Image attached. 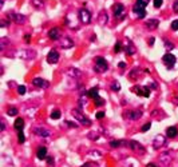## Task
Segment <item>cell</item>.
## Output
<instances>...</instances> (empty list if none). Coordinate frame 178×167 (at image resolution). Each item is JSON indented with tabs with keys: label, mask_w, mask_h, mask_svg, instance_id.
Masks as SVG:
<instances>
[{
	"label": "cell",
	"mask_w": 178,
	"mask_h": 167,
	"mask_svg": "<svg viewBox=\"0 0 178 167\" xmlns=\"http://www.w3.org/2000/svg\"><path fill=\"white\" fill-rule=\"evenodd\" d=\"M94 62H95V66H94V71H95V72L100 74V72H106V71L108 70V63L105 57L96 56L95 59H94Z\"/></svg>",
	"instance_id": "obj_1"
},
{
	"label": "cell",
	"mask_w": 178,
	"mask_h": 167,
	"mask_svg": "<svg viewBox=\"0 0 178 167\" xmlns=\"http://www.w3.org/2000/svg\"><path fill=\"white\" fill-rule=\"evenodd\" d=\"M73 116L75 118L76 120H78L80 125H83V126H88V125H91V122L85 116V115L82 114V111H80L79 108H74V110H73Z\"/></svg>",
	"instance_id": "obj_2"
},
{
	"label": "cell",
	"mask_w": 178,
	"mask_h": 167,
	"mask_svg": "<svg viewBox=\"0 0 178 167\" xmlns=\"http://www.w3.org/2000/svg\"><path fill=\"white\" fill-rule=\"evenodd\" d=\"M8 19L12 20L13 23H16V24H24L27 18H25L23 13H18V12H13V11H11V12H8Z\"/></svg>",
	"instance_id": "obj_3"
},
{
	"label": "cell",
	"mask_w": 178,
	"mask_h": 167,
	"mask_svg": "<svg viewBox=\"0 0 178 167\" xmlns=\"http://www.w3.org/2000/svg\"><path fill=\"white\" fill-rule=\"evenodd\" d=\"M162 62H163V64L166 66V68L171 70V68L174 67V64L177 63V57L174 56L173 54H166V55H163V57H162Z\"/></svg>",
	"instance_id": "obj_4"
},
{
	"label": "cell",
	"mask_w": 178,
	"mask_h": 167,
	"mask_svg": "<svg viewBox=\"0 0 178 167\" xmlns=\"http://www.w3.org/2000/svg\"><path fill=\"white\" fill-rule=\"evenodd\" d=\"M133 91L135 92L138 96H143V98H149L150 96V88L146 87V86H134Z\"/></svg>",
	"instance_id": "obj_5"
},
{
	"label": "cell",
	"mask_w": 178,
	"mask_h": 167,
	"mask_svg": "<svg viewBox=\"0 0 178 167\" xmlns=\"http://www.w3.org/2000/svg\"><path fill=\"white\" fill-rule=\"evenodd\" d=\"M78 13H79V20L83 24H88L91 22V12L87 8H80Z\"/></svg>",
	"instance_id": "obj_6"
},
{
	"label": "cell",
	"mask_w": 178,
	"mask_h": 167,
	"mask_svg": "<svg viewBox=\"0 0 178 167\" xmlns=\"http://www.w3.org/2000/svg\"><path fill=\"white\" fill-rule=\"evenodd\" d=\"M133 12L138 16V19H145L146 15H147V12H146V7L145 5H142V4H139V3H135V5L133 7Z\"/></svg>",
	"instance_id": "obj_7"
},
{
	"label": "cell",
	"mask_w": 178,
	"mask_h": 167,
	"mask_svg": "<svg viewBox=\"0 0 178 167\" xmlns=\"http://www.w3.org/2000/svg\"><path fill=\"white\" fill-rule=\"evenodd\" d=\"M165 143H166L165 135H156V138L153 139V148L158 150L162 147V146H165Z\"/></svg>",
	"instance_id": "obj_8"
},
{
	"label": "cell",
	"mask_w": 178,
	"mask_h": 167,
	"mask_svg": "<svg viewBox=\"0 0 178 167\" xmlns=\"http://www.w3.org/2000/svg\"><path fill=\"white\" fill-rule=\"evenodd\" d=\"M129 147L133 150V151L139 152V154H145L146 152V148L143 147L139 142H137V140H130V142H129Z\"/></svg>",
	"instance_id": "obj_9"
},
{
	"label": "cell",
	"mask_w": 178,
	"mask_h": 167,
	"mask_svg": "<svg viewBox=\"0 0 178 167\" xmlns=\"http://www.w3.org/2000/svg\"><path fill=\"white\" fill-rule=\"evenodd\" d=\"M113 12L115 15V18L122 19V16H125V5L120 4V3H117V4L113 5Z\"/></svg>",
	"instance_id": "obj_10"
},
{
	"label": "cell",
	"mask_w": 178,
	"mask_h": 167,
	"mask_svg": "<svg viewBox=\"0 0 178 167\" xmlns=\"http://www.w3.org/2000/svg\"><path fill=\"white\" fill-rule=\"evenodd\" d=\"M19 56L22 57L23 60H32L36 57V52L34 50H23L22 52L19 54Z\"/></svg>",
	"instance_id": "obj_11"
},
{
	"label": "cell",
	"mask_w": 178,
	"mask_h": 167,
	"mask_svg": "<svg viewBox=\"0 0 178 167\" xmlns=\"http://www.w3.org/2000/svg\"><path fill=\"white\" fill-rule=\"evenodd\" d=\"M59 45H60V48H63V50H68V48L74 47V40L68 36H64L63 39H60Z\"/></svg>",
	"instance_id": "obj_12"
},
{
	"label": "cell",
	"mask_w": 178,
	"mask_h": 167,
	"mask_svg": "<svg viewBox=\"0 0 178 167\" xmlns=\"http://www.w3.org/2000/svg\"><path fill=\"white\" fill-rule=\"evenodd\" d=\"M47 62L50 64H55V63L59 62V52L56 50H51L50 52L47 54Z\"/></svg>",
	"instance_id": "obj_13"
},
{
	"label": "cell",
	"mask_w": 178,
	"mask_h": 167,
	"mask_svg": "<svg viewBox=\"0 0 178 167\" xmlns=\"http://www.w3.org/2000/svg\"><path fill=\"white\" fill-rule=\"evenodd\" d=\"M32 84L36 86V87H39V88H47V87H50V83H48L47 80L42 79V78H34V79H32Z\"/></svg>",
	"instance_id": "obj_14"
},
{
	"label": "cell",
	"mask_w": 178,
	"mask_h": 167,
	"mask_svg": "<svg viewBox=\"0 0 178 167\" xmlns=\"http://www.w3.org/2000/svg\"><path fill=\"white\" fill-rule=\"evenodd\" d=\"M173 160V157H170V152H162L159 155V162L162 163L163 166H169Z\"/></svg>",
	"instance_id": "obj_15"
},
{
	"label": "cell",
	"mask_w": 178,
	"mask_h": 167,
	"mask_svg": "<svg viewBox=\"0 0 178 167\" xmlns=\"http://www.w3.org/2000/svg\"><path fill=\"white\" fill-rule=\"evenodd\" d=\"M145 25H146V28H147V30H150V31L157 30V28H158V25H159V20L158 19H147L145 22Z\"/></svg>",
	"instance_id": "obj_16"
},
{
	"label": "cell",
	"mask_w": 178,
	"mask_h": 167,
	"mask_svg": "<svg viewBox=\"0 0 178 167\" xmlns=\"http://www.w3.org/2000/svg\"><path fill=\"white\" fill-rule=\"evenodd\" d=\"M125 52L127 56H131L135 54V45L133 44V42L131 40H127L126 42V45H125Z\"/></svg>",
	"instance_id": "obj_17"
},
{
	"label": "cell",
	"mask_w": 178,
	"mask_h": 167,
	"mask_svg": "<svg viewBox=\"0 0 178 167\" xmlns=\"http://www.w3.org/2000/svg\"><path fill=\"white\" fill-rule=\"evenodd\" d=\"M48 37L51 40H59L60 39V30L58 27H54L48 31Z\"/></svg>",
	"instance_id": "obj_18"
},
{
	"label": "cell",
	"mask_w": 178,
	"mask_h": 167,
	"mask_svg": "<svg viewBox=\"0 0 178 167\" xmlns=\"http://www.w3.org/2000/svg\"><path fill=\"white\" fill-rule=\"evenodd\" d=\"M107 22H108L107 12H106V10H102L99 12V15H98V23L100 25H106V24H107Z\"/></svg>",
	"instance_id": "obj_19"
},
{
	"label": "cell",
	"mask_w": 178,
	"mask_h": 167,
	"mask_svg": "<svg viewBox=\"0 0 178 167\" xmlns=\"http://www.w3.org/2000/svg\"><path fill=\"white\" fill-rule=\"evenodd\" d=\"M127 118L130 120H138L142 118V111L141 110H133V111H129L127 112Z\"/></svg>",
	"instance_id": "obj_20"
},
{
	"label": "cell",
	"mask_w": 178,
	"mask_h": 167,
	"mask_svg": "<svg viewBox=\"0 0 178 167\" xmlns=\"http://www.w3.org/2000/svg\"><path fill=\"white\" fill-rule=\"evenodd\" d=\"M34 132H35L36 135H39V136H43V138H48V136L51 135L50 131L46 130V128H43V127H36V128H34Z\"/></svg>",
	"instance_id": "obj_21"
},
{
	"label": "cell",
	"mask_w": 178,
	"mask_h": 167,
	"mask_svg": "<svg viewBox=\"0 0 178 167\" xmlns=\"http://www.w3.org/2000/svg\"><path fill=\"white\" fill-rule=\"evenodd\" d=\"M67 75L71 78H80L82 76V71L78 70V68H75V67H70L67 70Z\"/></svg>",
	"instance_id": "obj_22"
},
{
	"label": "cell",
	"mask_w": 178,
	"mask_h": 167,
	"mask_svg": "<svg viewBox=\"0 0 178 167\" xmlns=\"http://www.w3.org/2000/svg\"><path fill=\"white\" fill-rule=\"evenodd\" d=\"M178 135V128L176 126H170V127L166 128V136L168 138H176Z\"/></svg>",
	"instance_id": "obj_23"
},
{
	"label": "cell",
	"mask_w": 178,
	"mask_h": 167,
	"mask_svg": "<svg viewBox=\"0 0 178 167\" xmlns=\"http://www.w3.org/2000/svg\"><path fill=\"white\" fill-rule=\"evenodd\" d=\"M13 127H15V130L19 131H23V128H24V120L22 119V118H18V119L15 120V123H13Z\"/></svg>",
	"instance_id": "obj_24"
},
{
	"label": "cell",
	"mask_w": 178,
	"mask_h": 167,
	"mask_svg": "<svg viewBox=\"0 0 178 167\" xmlns=\"http://www.w3.org/2000/svg\"><path fill=\"white\" fill-rule=\"evenodd\" d=\"M87 96H88V98H91V99H94V100H95L96 98H99L98 87H93V88H90V90L87 91Z\"/></svg>",
	"instance_id": "obj_25"
},
{
	"label": "cell",
	"mask_w": 178,
	"mask_h": 167,
	"mask_svg": "<svg viewBox=\"0 0 178 167\" xmlns=\"http://www.w3.org/2000/svg\"><path fill=\"white\" fill-rule=\"evenodd\" d=\"M126 143H129V142H126V140H111L108 145H110L111 148H118L120 146H125Z\"/></svg>",
	"instance_id": "obj_26"
},
{
	"label": "cell",
	"mask_w": 178,
	"mask_h": 167,
	"mask_svg": "<svg viewBox=\"0 0 178 167\" xmlns=\"http://www.w3.org/2000/svg\"><path fill=\"white\" fill-rule=\"evenodd\" d=\"M36 157H38V159L43 160L46 157H47V148H46V147H40L38 151H36Z\"/></svg>",
	"instance_id": "obj_27"
},
{
	"label": "cell",
	"mask_w": 178,
	"mask_h": 167,
	"mask_svg": "<svg viewBox=\"0 0 178 167\" xmlns=\"http://www.w3.org/2000/svg\"><path fill=\"white\" fill-rule=\"evenodd\" d=\"M32 5L36 8V10H42L44 7V0H32Z\"/></svg>",
	"instance_id": "obj_28"
},
{
	"label": "cell",
	"mask_w": 178,
	"mask_h": 167,
	"mask_svg": "<svg viewBox=\"0 0 178 167\" xmlns=\"http://www.w3.org/2000/svg\"><path fill=\"white\" fill-rule=\"evenodd\" d=\"M111 90L114 91V92H119V90H120V84H119V82L118 80H113V83H111Z\"/></svg>",
	"instance_id": "obj_29"
},
{
	"label": "cell",
	"mask_w": 178,
	"mask_h": 167,
	"mask_svg": "<svg viewBox=\"0 0 178 167\" xmlns=\"http://www.w3.org/2000/svg\"><path fill=\"white\" fill-rule=\"evenodd\" d=\"M86 103H87V99H86V95H80V98L78 99V104H79V108H80V110H82V108L86 106Z\"/></svg>",
	"instance_id": "obj_30"
},
{
	"label": "cell",
	"mask_w": 178,
	"mask_h": 167,
	"mask_svg": "<svg viewBox=\"0 0 178 167\" xmlns=\"http://www.w3.org/2000/svg\"><path fill=\"white\" fill-rule=\"evenodd\" d=\"M87 138L88 139H91V140H98L99 139V134L96 131H90L87 134Z\"/></svg>",
	"instance_id": "obj_31"
},
{
	"label": "cell",
	"mask_w": 178,
	"mask_h": 167,
	"mask_svg": "<svg viewBox=\"0 0 178 167\" xmlns=\"http://www.w3.org/2000/svg\"><path fill=\"white\" fill-rule=\"evenodd\" d=\"M139 74H141V71L138 70V68H135V70H131V72H130V75H129V76H130V79H138V76H139Z\"/></svg>",
	"instance_id": "obj_32"
},
{
	"label": "cell",
	"mask_w": 178,
	"mask_h": 167,
	"mask_svg": "<svg viewBox=\"0 0 178 167\" xmlns=\"http://www.w3.org/2000/svg\"><path fill=\"white\" fill-rule=\"evenodd\" d=\"M51 119H59L60 116H62V112H60V110H54L52 112H51Z\"/></svg>",
	"instance_id": "obj_33"
},
{
	"label": "cell",
	"mask_w": 178,
	"mask_h": 167,
	"mask_svg": "<svg viewBox=\"0 0 178 167\" xmlns=\"http://www.w3.org/2000/svg\"><path fill=\"white\" fill-rule=\"evenodd\" d=\"M88 157H93L94 159H98V158L102 157V154H100L99 151H96V150H93V151L88 152Z\"/></svg>",
	"instance_id": "obj_34"
},
{
	"label": "cell",
	"mask_w": 178,
	"mask_h": 167,
	"mask_svg": "<svg viewBox=\"0 0 178 167\" xmlns=\"http://www.w3.org/2000/svg\"><path fill=\"white\" fill-rule=\"evenodd\" d=\"M122 50H123V47H122V43H120V42H117V43H115V47H114V51H115L117 54H119Z\"/></svg>",
	"instance_id": "obj_35"
},
{
	"label": "cell",
	"mask_w": 178,
	"mask_h": 167,
	"mask_svg": "<svg viewBox=\"0 0 178 167\" xmlns=\"http://www.w3.org/2000/svg\"><path fill=\"white\" fill-rule=\"evenodd\" d=\"M18 139H19V143H24L25 142V136H24V132L23 131L18 132Z\"/></svg>",
	"instance_id": "obj_36"
},
{
	"label": "cell",
	"mask_w": 178,
	"mask_h": 167,
	"mask_svg": "<svg viewBox=\"0 0 178 167\" xmlns=\"http://www.w3.org/2000/svg\"><path fill=\"white\" fill-rule=\"evenodd\" d=\"M163 45L166 47V50H173L174 48V44L171 42H169V40H165V42H163Z\"/></svg>",
	"instance_id": "obj_37"
},
{
	"label": "cell",
	"mask_w": 178,
	"mask_h": 167,
	"mask_svg": "<svg viewBox=\"0 0 178 167\" xmlns=\"http://www.w3.org/2000/svg\"><path fill=\"white\" fill-rule=\"evenodd\" d=\"M7 114L10 115V116H15V115L18 114V108H16V107H11L10 110H8Z\"/></svg>",
	"instance_id": "obj_38"
},
{
	"label": "cell",
	"mask_w": 178,
	"mask_h": 167,
	"mask_svg": "<svg viewBox=\"0 0 178 167\" xmlns=\"http://www.w3.org/2000/svg\"><path fill=\"white\" fill-rule=\"evenodd\" d=\"M94 102H95V106H96V107H100V106L105 104V100H103L100 96H99V98H96V99L94 100Z\"/></svg>",
	"instance_id": "obj_39"
},
{
	"label": "cell",
	"mask_w": 178,
	"mask_h": 167,
	"mask_svg": "<svg viewBox=\"0 0 178 167\" xmlns=\"http://www.w3.org/2000/svg\"><path fill=\"white\" fill-rule=\"evenodd\" d=\"M150 127H151V123L149 122V123H146V125H143L142 127H141V131H142V132H145V131H149V130H150Z\"/></svg>",
	"instance_id": "obj_40"
},
{
	"label": "cell",
	"mask_w": 178,
	"mask_h": 167,
	"mask_svg": "<svg viewBox=\"0 0 178 167\" xmlns=\"http://www.w3.org/2000/svg\"><path fill=\"white\" fill-rule=\"evenodd\" d=\"M64 125H67L68 127H73V128H76V127H78V125H76V123L70 122V120H66V122H64Z\"/></svg>",
	"instance_id": "obj_41"
},
{
	"label": "cell",
	"mask_w": 178,
	"mask_h": 167,
	"mask_svg": "<svg viewBox=\"0 0 178 167\" xmlns=\"http://www.w3.org/2000/svg\"><path fill=\"white\" fill-rule=\"evenodd\" d=\"M171 30L178 31V20H173V22H171Z\"/></svg>",
	"instance_id": "obj_42"
},
{
	"label": "cell",
	"mask_w": 178,
	"mask_h": 167,
	"mask_svg": "<svg viewBox=\"0 0 178 167\" xmlns=\"http://www.w3.org/2000/svg\"><path fill=\"white\" fill-rule=\"evenodd\" d=\"M163 0H154V8H161L162 7Z\"/></svg>",
	"instance_id": "obj_43"
},
{
	"label": "cell",
	"mask_w": 178,
	"mask_h": 167,
	"mask_svg": "<svg viewBox=\"0 0 178 167\" xmlns=\"http://www.w3.org/2000/svg\"><path fill=\"white\" fill-rule=\"evenodd\" d=\"M18 92H19V95H24L25 94V86H19Z\"/></svg>",
	"instance_id": "obj_44"
},
{
	"label": "cell",
	"mask_w": 178,
	"mask_h": 167,
	"mask_svg": "<svg viewBox=\"0 0 178 167\" xmlns=\"http://www.w3.org/2000/svg\"><path fill=\"white\" fill-rule=\"evenodd\" d=\"M95 118H96V119H103V118H105V112L98 111V112H96V115H95Z\"/></svg>",
	"instance_id": "obj_45"
},
{
	"label": "cell",
	"mask_w": 178,
	"mask_h": 167,
	"mask_svg": "<svg viewBox=\"0 0 178 167\" xmlns=\"http://www.w3.org/2000/svg\"><path fill=\"white\" fill-rule=\"evenodd\" d=\"M4 44H8V37H1V50H4Z\"/></svg>",
	"instance_id": "obj_46"
},
{
	"label": "cell",
	"mask_w": 178,
	"mask_h": 167,
	"mask_svg": "<svg viewBox=\"0 0 178 167\" xmlns=\"http://www.w3.org/2000/svg\"><path fill=\"white\" fill-rule=\"evenodd\" d=\"M23 39H24L25 43H30L31 42V35H30V34H25V35L23 36Z\"/></svg>",
	"instance_id": "obj_47"
},
{
	"label": "cell",
	"mask_w": 178,
	"mask_h": 167,
	"mask_svg": "<svg viewBox=\"0 0 178 167\" xmlns=\"http://www.w3.org/2000/svg\"><path fill=\"white\" fill-rule=\"evenodd\" d=\"M47 163H48L50 166H54V163H55V162H54V158H52V157H48V158H47Z\"/></svg>",
	"instance_id": "obj_48"
},
{
	"label": "cell",
	"mask_w": 178,
	"mask_h": 167,
	"mask_svg": "<svg viewBox=\"0 0 178 167\" xmlns=\"http://www.w3.org/2000/svg\"><path fill=\"white\" fill-rule=\"evenodd\" d=\"M10 25V20H1V28H4V27H8Z\"/></svg>",
	"instance_id": "obj_49"
},
{
	"label": "cell",
	"mask_w": 178,
	"mask_h": 167,
	"mask_svg": "<svg viewBox=\"0 0 178 167\" xmlns=\"http://www.w3.org/2000/svg\"><path fill=\"white\" fill-rule=\"evenodd\" d=\"M150 1V0H137V3H139V4H142V5H147V3Z\"/></svg>",
	"instance_id": "obj_50"
},
{
	"label": "cell",
	"mask_w": 178,
	"mask_h": 167,
	"mask_svg": "<svg viewBox=\"0 0 178 167\" xmlns=\"http://www.w3.org/2000/svg\"><path fill=\"white\" fill-rule=\"evenodd\" d=\"M154 42H156V37H153V36L149 37V42H147V43H149V45H150V47L154 44Z\"/></svg>",
	"instance_id": "obj_51"
},
{
	"label": "cell",
	"mask_w": 178,
	"mask_h": 167,
	"mask_svg": "<svg viewBox=\"0 0 178 167\" xmlns=\"http://www.w3.org/2000/svg\"><path fill=\"white\" fill-rule=\"evenodd\" d=\"M173 10L178 13V0H176V1H174V4H173Z\"/></svg>",
	"instance_id": "obj_52"
},
{
	"label": "cell",
	"mask_w": 178,
	"mask_h": 167,
	"mask_svg": "<svg viewBox=\"0 0 178 167\" xmlns=\"http://www.w3.org/2000/svg\"><path fill=\"white\" fill-rule=\"evenodd\" d=\"M118 67H119V68H126V63H125V62H120L119 64H118Z\"/></svg>",
	"instance_id": "obj_53"
},
{
	"label": "cell",
	"mask_w": 178,
	"mask_h": 167,
	"mask_svg": "<svg viewBox=\"0 0 178 167\" xmlns=\"http://www.w3.org/2000/svg\"><path fill=\"white\" fill-rule=\"evenodd\" d=\"M0 125H1V126H0V130H1V131H4V130H5V123L1 120V123H0Z\"/></svg>",
	"instance_id": "obj_54"
},
{
	"label": "cell",
	"mask_w": 178,
	"mask_h": 167,
	"mask_svg": "<svg viewBox=\"0 0 178 167\" xmlns=\"http://www.w3.org/2000/svg\"><path fill=\"white\" fill-rule=\"evenodd\" d=\"M150 87H151V88H157V87H158V84H157L156 82H153V83L150 84Z\"/></svg>",
	"instance_id": "obj_55"
},
{
	"label": "cell",
	"mask_w": 178,
	"mask_h": 167,
	"mask_svg": "<svg viewBox=\"0 0 178 167\" xmlns=\"http://www.w3.org/2000/svg\"><path fill=\"white\" fill-rule=\"evenodd\" d=\"M146 167H157V166L154 165V163H147V165H146Z\"/></svg>",
	"instance_id": "obj_56"
},
{
	"label": "cell",
	"mask_w": 178,
	"mask_h": 167,
	"mask_svg": "<svg viewBox=\"0 0 178 167\" xmlns=\"http://www.w3.org/2000/svg\"><path fill=\"white\" fill-rule=\"evenodd\" d=\"M80 167H90V163H85V165H82Z\"/></svg>",
	"instance_id": "obj_57"
},
{
	"label": "cell",
	"mask_w": 178,
	"mask_h": 167,
	"mask_svg": "<svg viewBox=\"0 0 178 167\" xmlns=\"http://www.w3.org/2000/svg\"><path fill=\"white\" fill-rule=\"evenodd\" d=\"M176 104H178V95H177V98H176Z\"/></svg>",
	"instance_id": "obj_58"
}]
</instances>
